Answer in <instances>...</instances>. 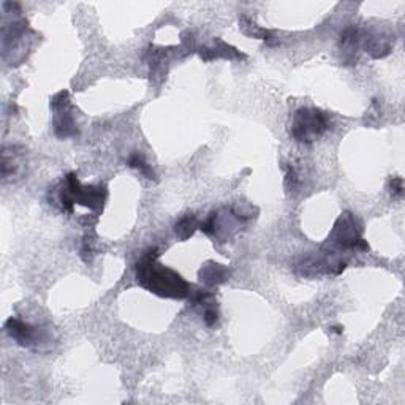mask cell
Instances as JSON below:
<instances>
[{
  "mask_svg": "<svg viewBox=\"0 0 405 405\" xmlns=\"http://www.w3.org/2000/svg\"><path fill=\"white\" fill-rule=\"evenodd\" d=\"M157 257H159V253L154 247L136 263V280H138V284L160 298H187L190 293V285L176 271L157 262Z\"/></svg>",
  "mask_w": 405,
  "mask_h": 405,
  "instance_id": "1",
  "label": "cell"
},
{
  "mask_svg": "<svg viewBox=\"0 0 405 405\" xmlns=\"http://www.w3.org/2000/svg\"><path fill=\"white\" fill-rule=\"evenodd\" d=\"M108 198V190L105 185H89L84 187L78 181L74 173H68L64 185L59 190V201L62 204V209L67 212H73V204L86 206L91 211L100 212L105 206Z\"/></svg>",
  "mask_w": 405,
  "mask_h": 405,
  "instance_id": "2",
  "label": "cell"
},
{
  "mask_svg": "<svg viewBox=\"0 0 405 405\" xmlns=\"http://www.w3.org/2000/svg\"><path fill=\"white\" fill-rule=\"evenodd\" d=\"M329 128L326 113L317 108H301L293 116L290 135L298 143L311 144Z\"/></svg>",
  "mask_w": 405,
  "mask_h": 405,
  "instance_id": "3",
  "label": "cell"
},
{
  "mask_svg": "<svg viewBox=\"0 0 405 405\" xmlns=\"http://www.w3.org/2000/svg\"><path fill=\"white\" fill-rule=\"evenodd\" d=\"M328 243L340 250H369V244L361 238V230L356 223V218L348 212L340 216L339 221L335 222Z\"/></svg>",
  "mask_w": 405,
  "mask_h": 405,
  "instance_id": "4",
  "label": "cell"
},
{
  "mask_svg": "<svg viewBox=\"0 0 405 405\" xmlns=\"http://www.w3.org/2000/svg\"><path fill=\"white\" fill-rule=\"evenodd\" d=\"M51 108L54 111V132L59 138H70V136L78 135L77 123H74L73 114H72V105L68 100V92L62 91L56 94L51 100Z\"/></svg>",
  "mask_w": 405,
  "mask_h": 405,
  "instance_id": "5",
  "label": "cell"
},
{
  "mask_svg": "<svg viewBox=\"0 0 405 405\" xmlns=\"http://www.w3.org/2000/svg\"><path fill=\"white\" fill-rule=\"evenodd\" d=\"M5 331L13 340H16V344L21 347L33 348L41 342V334L38 329L33 325L26 323V321L19 320L16 317H10L9 320H6Z\"/></svg>",
  "mask_w": 405,
  "mask_h": 405,
  "instance_id": "6",
  "label": "cell"
},
{
  "mask_svg": "<svg viewBox=\"0 0 405 405\" xmlns=\"http://www.w3.org/2000/svg\"><path fill=\"white\" fill-rule=\"evenodd\" d=\"M230 272L226 267H223L222 265H216V263H208L206 266L201 267L200 271V279L201 282H204L206 285H218L225 282L226 279H228Z\"/></svg>",
  "mask_w": 405,
  "mask_h": 405,
  "instance_id": "7",
  "label": "cell"
},
{
  "mask_svg": "<svg viewBox=\"0 0 405 405\" xmlns=\"http://www.w3.org/2000/svg\"><path fill=\"white\" fill-rule=\"evenodd\" d=\"M196 218L194 216H185L182 217L179 222L176 223L174 226V233H176V236L181 239V241H185V239H189L192 235H194L195 230H196Z\"/></svg>",
  "mask_w": 405,
  "mask_h": 405,
  "instance_id": "8",
  "label": "cell"
},
{
  "mask_svg": "<svg viewBox=\"0 0 405 405\" xmlns=\"http://www.w3.org/2000/svg\"><path fill=\"white\" fill-rule=\"evenodd\" d=\"M239 27H241L245 35L253 37V38L270 40V32H267L266 29H262V27H258L252 19H249L247 16H243L241 19H239Z\"/></svg>",
  "mask_w": 405,
  "mask_h": 405,
  "instance_id": "9",
  "label": "cell"
},
{
  "mask_svg": "<svg viewBox=\"0 0 405 405\" xmlns=\"http://www.w3.org/2000/svg\"><path fill=\"white\" fill-rule=\"evenodd\" d=\"M128 167L141 171V173H143L144 176H146L148 179H155V174H154L152 168L149 167V165L146 163V160H144V157H143L141 154H138V152H135V154L130 155Z\"/></svg>",
  "mask_w": 405,
  "mask_h": 405,
  "instance_id": "10",
  "label": "cell"
},
{
  "mask_svg": "<svg viewBox=\"0 0 405 405\" xmlns=\"http://www.w3.org/2000/svg\"><path fill=\"white\" fill-rule=\"evenodd\" d=\"M203 320H204V323L208 325V326H214V325L217 323V320H218L217 309H216L214 306L206 307V309H204V314H203Z\"/></svg>",
  "mask_w": 405,
  "mask_h": 405,
  "instance_id": "11",
  "label": "cell"
},
{
  "mask_svg": "<svg viewBox=\"0 0 405 405\" xmlns=\"http://www.w3.org/2000/svg\"><path fill=\"white\" fill-rule=\"evenodd\" d=\"M389 189H391V194H393L394 196H402L404 194L402 177H393V179L389 181Z\"/></svg>",
  "mask_w": 405,
  "mask_h": 405,
  "instance_id": "12",
  "label": "cell"
}]
</instances>
